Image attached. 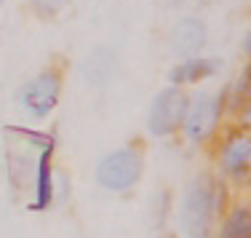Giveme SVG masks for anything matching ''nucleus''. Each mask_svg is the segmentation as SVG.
Instances as JSON below:
<instances>
[{"label": "nucleus", "mask_w": 251, "mask_h": 238, "mask_svg": "<svg viewBox=\"0 0 251 238\" xmlns=\"http://www.w3.org/2000/svg\"><path fill=\"white\" fill-rule=\"evenodd\" d=\"M225 94L217 91H198L195 97H190L187 115L182 123V134L187 136L193 145H206L219 134L225 118Z\"/></svg>", "instance_id": "7ed1b4c3"}, {"label": "nucleus", "mask_w": 251, "mask_h": 238, "mask_svg": "<svg viewBox=\"0 0 251 238\" xmlns=\"http://www.w3.org/2000/svg\"><path fill=\"white\" fill-rule=\"evenodd\" d=\"M222 214V187L208 174H198L187 185L179 206V228L187 238H208Z\"/></svg>", "instance_id": "f257e3e1"}, {"label": "nucleus", "mask_w": 251, "mask_h": 238, "mask_svg": "<svg viewBox=\"0 0 251 238\" xmlns=\"http://www.w3.org/2000/svg\"><path fill=\"white\" fill-rule=\"evenodd\" d=\"M35 16L40 19H56L73 5V0H27Z\"/></svg>", "instance_id": "f8f14e48"}, {"label": "nucleus", "mask_w": 251, "mask_h": 238, "mask_svg": "<svg viewBox=\"0 0 251 238\" xmlns=\"http://www.w3.org/2000/svg\"><path fill=\"white\" fill-rule=\"evenodd\" d=\"M3 3H5V0H0V5H3Z\"/></svg>", "instance_id": "2eb2a0df"}, {"label": "nucleus", "mask_w": 251, "mask_h": 238, "mask_svg": "<svg viewBox=\"0 0 251 238\" xmlns=\"http://www.w3.org/2000/svg\"><path fill=\"white\" fill-rule=\"evenodd\" d=\"M217 169L227 180H243L251 171V129H230L217 147Z\"/></svg>", "instance_id": "423d86ee"}, {"label": "nucleus", "mask_w": 251, "mask_h": 238, "mask_svg": "<svg viewBox=\"0 0 251 238\" xmlns=\"http://www.w3.org/2000/svg\"><path fill=\"white\" fill-rule=\"evenodd\" d=\"M206 38H208L206 25H203L198 16H184L171 29V49L182 59L198 56L203 51V46H206Z\"/></svg>", "instance_id": "6e6552de"}, {"label": "nucleus", "mask_w": 251, "mask_h": 238, "mask_svg": "<svg viewBox=\"0 0 251 238\" xmlns=\"http://www.w3.org/2000/svg\"><path fill=\"white\" fill-rule=\"evenodd\" d=\"M64 78L59 67H46L38 75H32L22 88L16 91V102L27 112L32 121H46L53 110H56L59 99H62Z\"/></svg>", "instance_id": "20e7f679"}, {"label": "nucleus", "mask_w": 251, "mask_h": 238, "mask_svg": "<svg viewBox=\"0 0 251 238\" xmlns=\"http://www.w3.org/2000/svg\"><path fill=\"white\" fill-rule=\"evenodd\" d=\"M158 238H171V236H158Z\"/></svg>", "instance_id": "4468645a"}, {"label": "nucleus", "mask_w": 251, "mask_h": 238, "mask_svg": "<svg viewBox=\"0 0 251 238\" xmlns=\"http://www.w3.org/2000/svg\"><path fill=\"white\" fill-rule=\"evenodd\" d=\"M243 53H246V56L251 59V29L246 32V38H243Z\"/></svg>", "instance_id": "ddd939ff"}, {"label": "nucleus", "mask_w": 251, "mask_h": 238, "mask_svg": "<svg viewBox=\"0 0 251 238\" xmlns=\"http://www.w3.org/2000/svg\"><path fill=\"white\" fill-rule=\"evenodd\" d=\"M190 107V94L179 86H166L155 94L150 112H147V132L158 139L174 136L176 132H182L184 115Z\"/></svg>", "instance_id": "39448f33"}, {"label": "nucleus", "mask_w": 251, "mask_h": 238, "mask_svg": "<svg viewBox=\"0 0 251 238\" xmlns=\"http://www.w3.org/2000/svg\"><path fill=\"white\" fill-rule=\"evenodd\" d=\"M145 174V156L136 147H118L97 163L94 177L107 193H128Z\"/></svg>", "instance_id": "f03ea898"}, {"label": "nucleus", "mask_w": 251, "mask_h": 238, "mask_svg": "<svg viewBox=\"0 0 251 238\" xmlns=\"http://www.w3.org/2000/svg\"><path fill=\"white\" fill-rule=\"evenodd\" d=\"M217 238H251V201H241L225 212Z\"/></svg>", "instance_id": "9d476101"}, {"label": "nucleus", "mask_w": 251, "mask_h": 238, "mask_svg": "<svg viewBox=\"0 0 251 238\" xmlns=\"http://www.w3.org/2000/svg\"><path fill=\"white\" fill-rule=\"evenodd\" d=\"M219 70V59L214 56H187L182 62H176L169 73V80L171 86H179V88H187V86H198V83L214 78Z\"/></svg>", "instance_id": "1a4fd4ad"}, {"label": "nucleus", "mask_w": 251, "mask_h": 238, "mask_svg": "<svg viewBox=\"0 0 251 238\" xmlns=\"http://www.w3.org/2000/svg\"><path fill=\"white\" fill-rule=\"evenodd\" d=\"M53 153H56V145H49L43 150H38V158H35V171H32L35 198L29 204L32 212H46L56 201V166H53Z\"/></svg>", "instance_id": "0eeeda50"}, {"label": "nucleus", "mask_w": 251, "mask_h": 238, "mask_svg": "<svg viewBox=\"0 0 251 238\" xmlns=\"http://www.w3.org/2000/svg\"><path fill=\"white\" fill-rule=\"evenodd\" d=\"M8 132L22 136V139H25L29 147H35V150H43V147H49V145H56V134L53 132H38V129H27V126H8Z\"/></svg>", "instance_id": "9b49d317"}]
</instances>
